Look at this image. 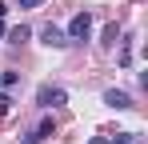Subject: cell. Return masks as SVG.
I'll use <instances>...</instances> for the list:
<instances>
[{
  "mask_svg": "<svg viewBox=\"0 0 148 144\" xmlns=\"http://www.w3.org/2000/svg\"><path fill=\"white\" fill-rule=\"evenodd\" d=\"M64 36H68V44H72V40L84 44V40L92 36V12H88V8H80L72 20H68V32H64Z\"/></svg>",
  "mask_w": 148,
  "mask_h": 144,
  "instance_id": "cell-1",
  "label": "cell"
},
{
  "mask_svg": "<svg viewBox=\"0 0 148 144\" xmlns=\"http://www.w3.org/2000/svg\"><path fill=\"white\" fill-rule=\"evenodd\" d=\"M64 100H68V92H64V88H52V84H44V88L36 92V104H40V108H56V104H64Z\"/></svg>",
  "mask_w": 148,
  "mask_h": 144,
  "instance_id": "cell-2",
  "label": "cell"
},
{
  "mask_svg": "<svg viewBox=\"0 0 148 144\" xmlns=\"http://www.w3.org/2000/svg\"><path fill=\"white\" fill-rule=\"evenodd\" d=\"M40 40L48 48H68V36H64V28H56V24H44L40 28Z\"/></svg>",
  "mask_w": 148,
  "mask_h": 144,
  "instance_id": "cell-3",
  "label": "cell"
},
{
  "mask_svg": "<svg viewBox=\"0 0 148 144\" xmlns=\"http://www.w3.org/2000/svg\"><path fill=\"white\" fill-rule=\"evenodd\" d=\"M104 104L116 108V112H128V108H132V96L120 92V88H108V92H104Z\"/></svg>",
  "mask_w": 148,
  "mask_h": 144,
  "instance_id": "cell-4",
  "label": "cell"
},
{
  "mask_svg": "<svg viewBox=\"0 0 148 144\" xmlns=\"http://www.w3.org/2000/svg\"><path fill=\"white\" fill-rule=\"evenodd\" d=\"M48 136H56V124H52V116H44L40 124H36V132H32L24 144H40V140H48Z\"/></svg>",
  "mask_w": 148,
  "mask_h": 144,
  "instance_id": "cell-5",
  "label": "cell"
},
{
  "mask_svg": "<svg viewBox=\"0 0 148 144\" xmlns=\"http://www.w3.org/2000/svg\"><path fill=\"white\" fill-rule=\"evenodd\" d=\"M100 44H104V48H116V44H120V28H116V24H108V28L100 32Z\"/></svg>",
  "mask_w": 148,
  "mask_h": 144,
  "instance_id": "cell-6",
  "label": "cell"
},
{
  "mask_svg": "<svg viewBox=\"0 0 148 144\" xmlns=\"http://www.w3.org/2000/svg\"><path fill=\"white\" fill-rule=\"evenodd\" d=\"M28 36H32V28H24V24H16V28H8V40H12V44H24Z\"/></svg>",
  "mask_w": 148,
  "mask_h": 144,
  "instance_id": "cell-7",
  "label": "cell"
},
{
  "mask_svg": "<svg viewBox=\"0 0 148 144\" xmlns=\"http://www.w3.org/2000/svg\"><path fill=\"white\" fill-rule=\"evenodd\" d=\"M16 84H20V72H4V76H0V88H16Z\"/></svg>",
  "mask_w": 148,
  "mask_h": 144,
  "instance_id": "cell-8",
  "label": "cell"
},
{
  "mask_svg": "<svg viewBox=\"0 0 148 144\" xmlns=\"http://www.w3.org/2000/svg\"><path fill=\"white\" fill-rule=\"evenodd\" d=\"M108 144H140V140H136V132H116V140H108Z\"/></svg>",
  "mask_w": 148,
  "mask_h": 144,
  "instance_id": "cell-9",
  "label": "cell"
},
{
  "mask_svg": "<svg viewBox=\"0 0 148 144\" xmlns=\"http://www.w3.org/2000/svg\"><path fill=\"white\" fill-rule=\"evenodd\" d=\"M12 112V100H8V92H0V120Z\"/></svg>",
  "mask_w": 148,
  "mask_h": 144,
  "instance_id": "cell-10",
  "label": "cell"
},
{
  "mask_svg": "<svg viewBox=\"0 0 148 144\" xmlns=\"http://www.w3.org/2000/svg\"><path fill=\"white\" fill-rule=\"evenodd\" d=\"M44 0H20V8H40Z\"/></svg>",
  "mask_w": 148,
  "mask_h": 144,
  "instance_id": "cell-11",
  "label": "cell"
},
{
  "mask_svg": "<svg viewBox=\"0 0 148 144\" xmlns=\"http://www.w3.org/2000/svg\"><path fill=\"white\" fill-rule=\"evenodd\" d=\"M4 16H8V4H4V0H0V20H4Z\"/></svg>",
  "mask_w": 148,
  "mask_h": 144,
  "instance_id": "cell-12",
  "label": "cell"
},
{
  "mask_svg": "<svg viewBox=\"0 0 148 144\" xmlns=\"http://www.w3.org/2000/svg\"><path fill=\"white\" fill-rule=\"evenodd\" d=\"M88 144H108V140H104V136H92V140H88Z\"/></svg>",
  "mask_w": 148,
  "mask_h": 144,
  "instance_id": "cell-13",
  "label": "cell"
}]
</instances>
